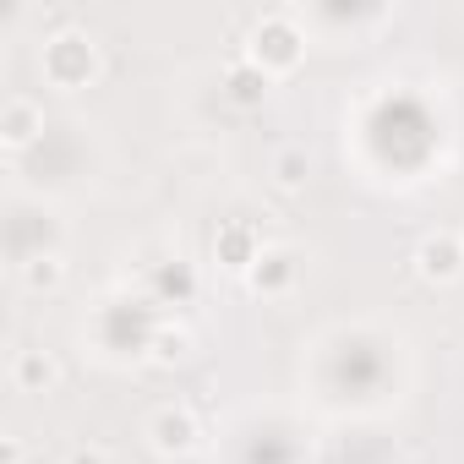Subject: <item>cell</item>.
Returning a JSON list of instances; mask_svg holds the SVG:
<instances>
[{
	"label": "cell",
	"instance_id": "6da1fadb",
	"mask_svg": "<svg viewBox=\"0 0 464 464\" xmlns=\"http://www.w3.org/2000/svg\"><path fill=\"white\" fill-rule=\"evenodd\" d=\"M191 442H197V420L186 410H164L153 420V448L159 453H191Z\"/></svg>",
	"mask_w": 464,
	"mask_h": 464
},
{
	"label": "cell",
	"instance_id": "7a4b0ae2",
	"mask_svg": "<svg viewBox=\"0 0 464 464\" xmlns=\"http://www.w3.org/2000/svg\"><path fill=\"white\" fill-rule=\"evenodd\" d=\"M55 377H61V366H55L44 350H23V355L12 361V382H17L23 393H44Z\"/></svg>",
	"mask_w": 464,
	"mask_h": 464
},
{
	"label": "cell",
	"instance_id": "3957f363",
	"mask_svg": "<svg viewBox=\"0 0 464 464\" xmlns=\"http://www.w3.org/2000/svg\"><path fill=\"white\" fill-rule=\"evenodd\" d=\"M28 137H34V110H28L23 99H12V104H6V142L23 148Z\"/></svg>",
	"mask_w": 464,
	"mask_h": 464
},
{
	"label": "cell",
	"instance_id": "277c9868",
	"mask_svg": "<svg viewBox=\"0 0 464 464\" xmlns=\"http://www.w3.org/2000/svg\"><path fill=\"white\" fill-rule=\"evenodd\" d=\"M23 279H28V290H44V285H55V279H61V257H34V263L23 268Z\"/></svg>",
	"mask_w": 464,
	"mask_h": 464
},
{
	"label": "cell",
	"instance_id": "5b68a950",
	"mask_svg": "<svg viewBox=\"0 0 464 464\" xmlns=\"http://www.w3.org/2000/svg\"><path fill=\"white\" fill-rule=\"evenodd\" d=\"M186 355V334H164L159 339V361H180Z\"/></svg>",
	"mask_w": 464,
	"mask_h": 464
},
{
	"label": "cell",
	"instance_id": "8992f818",
	"mask_svg": "<svg viewBox=\"0 0 464 464\" xmlns=\"http://www.w3.org/2000/svg\"><path fill=\"white\" fill-rule=\"evenodd\" d=\"M301 169H306V159H301V153H290V159L279 164V180H285V186H301Z\"/></svg>",
	"mask_w": 464,
	"mask_h": 464
},
{
	"label": "cell",
	"instance_id": "52a82bcc",
	"mask_svg": "<svg viewBox=\"0 0 464 464\" xmlns=\"http://www.w3.org/2000/svg\"><path fill=\"white\" fill-rule=\"evenodd\" d=\"M72 464H110V453H104V448H77Z\"/></svg>",
	"mask_w": 464,
	"mask_h": 464
},
{
	"label": "cell",
	"instance_id": "ba28073f",
	"mask_svg": "<svg viewBox=\"0 0 464 464\" xmlns=\"http://www.w3.org/2000/svg\"><path fill=\"white\" fill-rule=\"evenodd\" d=\"M6 464H23V442H17V437L6 442Z\"/></svg>",
	"mask_w": 464,
	"mask_h": 464
}]
</instances>
